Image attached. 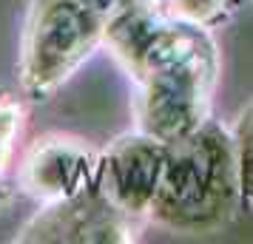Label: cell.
<instances>
[{
	"instance_id": "5",
	"label": "cell",
	"mask_w": 253,
	"mask_h": 244,
	"mask_svg": "<svg viewBox=\"0 0 253 244\" xmlns=\"http://www.w3.org/2000/svg\"><path fill=\"white\" fill-rule=\"evenodd\" d=\"M168 142L151 137L145 131H128L111 139L100 151V176L97 185L108 202L126 216L148 221L154 196L160 190Z\"/></svg>"
},
{
	"instance_id": "1",
	"label": "cell",
	"mask_w": 253,
	"mask_h": 244,
	"mask_svg": "<svg viewBox=\"0 0 253 244\" xmlns=\"http://www.w3.org/2000/svg\"><path fill=\"white\" fill-rule=\"evenodd\" d=\"M105 46L137 82L139 131L176 142L213 116L222 60L211 32L168 20L145 3L108 20Z\"/></svg>"
},
{
	"instance_id": "3",
	"label": "cell",
	"mask_w": 253,
	"mask_h": 244,
	"mask_svg": "<svg viewBox=\"0 0 253 244\" xmlns=\"http://www.w3.org/2000/svg\"><path fill=\"white\" fill-rule=\"evenodd\" d=\"M105 29L108 20L77 0H29L17 63L20 88L35 100L51 97L105 46Z\"/></svg>"
},
{
	"instance_id": "8",
	"label": "cell",
	"mask_w": 253,
	"mask_h": 244,
	"mask_svg": "<svg viewBox=\"0 0 253 244\" xmlns=\"http://www.w3.org/2000/svg\"><path fill=\"white\" fill-rule=\"evenodd\" d=\"M230 131H233V145H236L242 199H245V205L253 208V100L239 111Z\"/></svg>"
},
{
	"instance_id": "2",
	"label": "cell",
	"mask_w": 253,
	"mask_h": 244,
	"mask_svg": "<svg viewBox=\"0 0 253 244\" xmlns=\"http://www.w3.org/2000/svg\"><path fill=\"white\" fill-rule=\"evenodd\" d=\"M242 202L233 131L211 116L185 139L168 142L148 221L171 233L211 236L236 219Z\"/></svg>"
},
{
	"instance_id": "9",
	"label": "cell",
	"mask_w": 253,
	"mask_h": 244,
	"mask_svg": "<svg viewBox=\"0 0 253 244\" xmlns=\"http://www.w3.org/2000/svg\"><path fill=\"white\" fill-rule=\"evenodd\" d=\"M26 119V108L17 100H3L0 103V176L9 171L14 156V145L20 139Z\"/></svg>"
},
{
	"instance_id": "10",
	"label": "cell",
	"mask_w": 253,
	"mask_h": 244,
	"mask_svg": "<svg viewBox=\"0 0 253 244\" xmlns=\"http://www.w3.org/2000/svg\"><path fill=\"white\" fill-rule=\"evenodd\" d=\"M77 3H83L85 9L97 12L103 20H114V17H120V14L137 9V6L151 3V0H77Z\"/></svg>"
},
{
	"instance_id": "11",
	"label": "cell",
	"mask_w": 253,
	"mask_h": 244,
	"mask_svg": "<svg viewBox=\"0 0 253 244\" xmlns=\"http://www.w3.org/2000/svg\"><path fill=\"white\" fill-rule=\"evenodd\" d=\"M248 3H251V6H253V0H248Z\"/></svg>"
},
{
	"instance_id": "6",
	"label": "cell",
	"mask_w": 253,
	"mask_h": 244,
	"mask_svg": "<svg viewBox=\"0 0 253 244\" xmlns=\"http://www.w3.org/2000/svg\"><path fill=\"white\" fill-rule=\"evenodd\" d=\"M100 176V151L71 134H46L32 142L20 162V187L37 205L66 202L88 193Z\"/></svg>"
},
{
	"instance_id": "7",
	"label": "cell",
	"mask_w": 253,
	"mask_h": 244,
	"mask_svg": "<svg viewBox=\"0 0 253 244\" xmlns=\"http://www.w3.org/2000/svg\"><path fill=\"white\" fill-rule=\"evenodd\" d=\"M151 3L162 17L205 32L222 29L236 9V0H151Z\"/></svg>"
},
{
	"instance_id": "4",
	"label": "cell",
	"mask_w": 253,
	"mask_h": 244,
	"mask_svg": "<svg viewBox=\"0 0 253 244\" xmlns=\"http://www.w3.org/2000/svg\"><path fill=\"white\" fill-rule=\"evenodd\" d=\"M139 221L114 208L100 187L66 202L40 205L14 242L20 244H128L137 242Z\"/></svg>"
}]
</instances>
